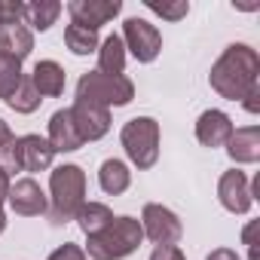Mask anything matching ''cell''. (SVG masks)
<instances>
[{
    "instance_id": "6da1fadb",
    "label": "cell",
    "mask_w": 260,
    "mask_h": 260,
    "mask_svg": "<svg viewBox=\"0 0 260 260\" xmlns=\"http://www.w3.org/2000/svg\"><path fill=\"white\" fill-rule=\"evenodd\" d=\"M260 55L248 43H230L220 58L211 64L208 83L226 101H245L260 95Z\"/></svg>"
},
{
    "instance_id": "7a4b0ae2",
    "label": "cell",
    "mask_w": 260,
    "mask_h": 260,
    "mask_svg": "<svg viewBox=\"0 0 260 260\" xmlns=\"http://www.w3.org/2000/svg\"><path fill=\"white\" fill-rule=\"evenodd\" d=\"M49 193H52V202H49V211H46L49 223L61 226L68 220H77V214L86 202V172L74 162L52 169Z\"/></svg>"
},
{
    "instance_id": "3957f363",
    "label": "cell",
    "mask_w": 260,
    "mask_h": 260,
    "mask_svg": "<svg viewBox=\"0 0 260 260\" xmlns=\"http://www.w3.org/2000/svg\"><path fill=\"white\" fill-rule=\"evenodd\" d=\"M86 251L92 260H122L128 254H135L141 239H144V230H141V220L135 217H113L107 226H101L98 233L86 236Z\"/></svg>"
},
{
    "instance_id": "277c9868",
    "label": "cell",
    "mask_w": 260,
    "mask_h": 260,
    "mask_svg": "<svg viewBox=\"0 0 260 260\" xmlns=\"http://www.w3.org/2000/svg\"><path fill=\"white\" fill-rule=\"evenodd\" d=\"M119 141L141 172L153 169L156 159H159V122L153 116H135L122 125L119 132Z\"/></svg>"
},
{
    "instance_id": "5b68a950",
    "label": "cell",
    "mask_w": 260,
    "mask_h": 260,
    "mask_svg": "<svg viewBox=\"0 0 260 260\" xmlns=\"http://www.w3.org/2000/svg\"><path fill=\"white\" fill-rule=\"evenodd\" d=\"M77 98L83 101H92L98 107H122L135 98V83L128 77H107V74H98V71H89L80 77L77 83Z\"/></svg>"
},
{
    "instance_id": "8992f818",
    "label": "cell",
    "mask_w": 260,
    "mask_h": 260,
    "mask_svg": "<svg viewBox=\"0 0 260 260\" xmlns=\"http://www.w3.org/2000/svg\"><path fill=\"white\" fill-rule=\"evenodd\" d=\"M122 43H125L128 52H132L135 61L147 64V61H153L159 55L162 34L156 31V25H150L144 19H125V25H122Z\"/></svg>"
},
{
    "instance_id": "52a82bcc",
    "label": "cell",
    "mask_w": 260,
    "mask_h": 260,
    "mask_svg": "<svg viewBox=\"0 0 260 260\" xmlns=\"http://www.w3.org/2000/svg\"><path fill=\"white\" fill-rule=\"evenodd\" d=\"M52 159H55V150L40 135H22V138L13 141L10 169H19V172H43V169L52 166Z\"/></svg>"
},
{
    "instance_id": "ba28073f",
    "label": "cell",
    "mask_w": 260,
    "mask_h": 260,
    "mask_svg": "<svg viewBox=\"0 0 260 260\" xmlns=\"http://www.w3.org/2000/svg\"><path fill=\"white\" fill-rule=\"evenodd\" d=\"M141 230L156 245H175L181 239V233H184L178 214L172 208L159 205V202H147L144 205V211H141Z\"/></svg>"
},
{
    "instance_id": "9c48e42d",
    "label": "cell",
    "mask_w": 260,
    "mask_h": 260,
    "mask_svg": "<svg viewBox=\"0 0 260 260\" xmlns=\"http://www.w3.org/2000/svg\"><path fill=\"white\" fill-rule=\"evenodd\" d=\"M68 113H71V122H74V128H77V135L83 138V144L104 138L107 128H110V110H107V107H98V104H92V101L77 98V101L68 107Z\"/></svg>"
},
{
    "instance_id": "30bf717a",
    "label": "cell",
    "mask_w": 260,
    "mask_h": 260,
    "mask_svg": "<svg viewBox=\"0 0 260 260\" xmlns=\"http://www.w3.org/2000/svg\"><path fill=\"white\" fill-rule=\"evenodd\" d=\"M7 202H10V208H13L19 217H40V214L49 211L46 193L40 190V184H37L34 178H22V181L10 184Z\"/></svg>"
},
{
    "instance_id": "8fae6325",
    "label": "cell",
    "mask_w": 260,
    "mask_h": 260,
    "mask_svg": "<svg viewBox=\"0 0 260 260\" xmlns=\"http://www.w3.org/2000/svg\"><path fill=\"white\" fill-rule=\"evenodd\" d=\"M119 10H122L119 0H71L68 4L71 22H77L83 28H92V31L107 25L113 16H119Z\"/></svg>"
},
{
    "instance_id": "7c38bea8",
    "label": "cell",
    "mask_w": 260,
    "mask_h": 260,
    "mask_svg": "<svg viewBox=\"0 0 260 260\" xmlns=\"http://www.w3.org/2000/svg\"><path fill=\"white\" fill-rule=\"evenodd\" d=\"M217 196H220V205L233 214H245L251 208V187H248V178L245 172L233 169V172H223L220 175V184H217Z\"/></svg>"
},
{
    "instance_id": "4fadbf2b",
    "label": "cell",
    "mask_w": 260,
    "mask_h": 260,
    "mask_svg": "<svg viewBox=\"0 0 260 260\" xmlns=\"http://www.w3.org/2000/svg\"><path fill=\"white\" fill-rule=\"evenodd\" d=\"M34 49V34L22 22V16H10L0 22V52H7L19 61H25Z\"/></svg>"
},
{
    "instance_id": "5bb4252c",
    "label": "cell",
    "mask_w": 260,
    "mask_h": 260,
    "mask_svg": "<svg viewBox=\"0 0 260 260\" xmlns=\"http://www.w3.org/2000/svg\"><path fill=\"white\" fill-rule=\"evenodd\" d=\"M230 135H233V122H230V116L223 110H205V113H199V119H196V138H199L202 147H211V150L223 147L230 141Z\"/></svg>"
},
{
    "instance_id": "9a60e30c",
    "label": "cell",
    "mask_w": 260,
    "mask_h": 260,
    "mask_svg": "<svg viewBox=\"0 0 260 260\" xmlns=\"http://www.w3.org/2000/svg\"><path fill=\"white\" fill-rule=\"evenodd\" d=\"M46 141L52 144L55 153H74V150L83 147V138L77 135L68 107H64V110H55V113L49 116V138H46Z\"/></svg>"
},
{
    "instance_id": "2e32d148",
    "label": "cell",
    "mask_w": 260,
    "mask_h": 260,
    "mask_svg": "<svg viewBox=\"0 0 260 260\" xmlns=\"http://www.w3.org/2000/svg\"><path fill=\"white\" fill-rule=\"evenodd\" d=\"M226 153L233 162H257L260 159V128L257 125H245V128H233V135L226 141Z\"/></svg>"
},
{
    "instance_id": "e0dca14e",
    "label": "cell",
    "mask_w": 260,
    "mask_h": 260,
    "mask_svg": "<svg viewBox=\"0 0 260 260\" xmlns=\"http://www.w3.org/2000/svg\"><path fill=\"white\" fill-rule=\"evenodd\" d=\"M31 86L40 98H58L64 92V68L58 61H37L31 71Z\"/></svg>"
},
{
    "instance_id": "ac0fdd59",
    "label": "cell",
    "mask_w": 260,
    "mask_h": 260,
    "mask_svg": "<svg viewBox=\"0 0 260 260\" xmlns=\"http://www.w3.org/2000/svg\"><path fill=\"white\" fill-rule=\"evenodd\" d=\"M122 68H125V43L119 34H110L98 43V74L122 77Z\"/></svg>"
},
{
    "instance_id": "d6986e66",
    "label": "cell",
    "mask_w": 260,
    "mask_h": 260,
    "mask_svg": "<svg viewBox=\"0 0 260 260\" xmlns=\"http://www.w3.org/2000/svg\"><path fill=\"white\" fill-rule=\"evenodd\" d=\"M61 4L58 0H34V4H25L22 10V22L31 25L34 31H49L55 25V19L61 16Z\"/></svg>"
},
{
    "instance_id": "ffe728a7",
    "label": "cell",
    "mask_w": 260,
    "mask_h": 260,
    "mask_svg": "<svg viewBox=\"0 0 260 260\" xmlns=\"http://www.w3.org/2000/svg\"><path fill=\"white\" fill-rule=\"evenodd\" d=\"M98 184L107 196H119L128 190V184H132V172L125 169V162L119 159H104L101 169H98Z\"/></svg>"
},
{
    "instance_id": "44dd1931",
    "label": "cell",
    "mask_w": 260,
    "mask_h": 260,
    "mask_svg": "<svg viewBox=\"0 0 260 260\" xmlns=\"http://www.w3.org/2000/svg\"><path fill=\"white\" fill-rule=\"evenodd\" d=\"M64 43H68V49H71L74 55H89V52L98 49V31L71 22V25L64 28Z\"/></svg>"
},
{
    "instance_id": "7402d4cb",
    "label": "cell",
    "mask_w": 260,
    "mask_h": 260,
    "mask_svg": "<svg viewBox=\"0 0 260 260\" xmlns=\"http://www.w3.org/2000/svg\"><path fill=\"white\" fill-rule=\"evenodd\" d=\"M77 220H80V230H83L86 236H92V233H98L101 226H107V223L113 220V211H110L104 202H83Z\"/></svg>"
},
{
    "instance_id": "603a6c76",
    "label": "cell",
    "mask_w": 260,
    "mask_h": 260,
    "mask_svg": "<svg viewBox=\"0 0 260 260\" xmlns=\"http://www.w3.org/2000/svg\"><path fill=\"white\" fill-rule=\"evenodd\" d=\"M22 77H25L22 74V61L13 58V55H7V52H0V98L10 101L13 92L19 89Z\"/></svg>"
},
{
    "instance_id": "cb8c5ba5",
    "label": "cell",
    "mask_w": 260,
    "mask_h": 260,
    "mask_svg": "<svg viewBox=\"0 0 260 260\" xmlns=\"http://www.w3.org/2000/svg\"><path fill=\"white\" fill-rule=\"evenodd\" d=\"M40 95H37V89L31 86V77H22V83H19V89L13 92V98L7 101L16 113H34L37 107H40Z\"/></svg>"
},
{
    "instance_id": "d4e9b609",
    "label": "cell",
    "mask_w": 260,
    "mask_h": 260,
    "mask_svg": "<svg viewBox=\"0 0 260 260\" xmlns=\"http://www.w3.org/2000/svg\"><path fill=\"white\" fill-rule=\"evenodd\" d=\"M147 10H153V13H159L162 19H169V22H181L187 13H190V4L187 0H178V4H159V0H147Z\"/></svg>"
},
{
    "instance_id": "484cf974",
    "label": "cell",
    "mask_w": 260,
    "mask_h": 260,
    "mask_svg": "<svg viewBox=\"0 0 260 260\" xmlns=\"http://www.w3.org/2000/svg\"><path fill=\"white\" fill-rule=\"evenodd\" d=\"M13 141H16V135L10 132V125L0 119V166H4L7 172H10V153H13Z\"/></svg>"
},
{
    "instance_id": "4316f807",
    "label": "cell",
    "mask_w": 260,
    "mask_h": 260,
    "mask_svg": "<svg viewBox=\"0 0 260 260\" xmlns=\"http://www.w3.org/2000/svg\"><path fill=\"white\" fill-rule=\"evenodd\" d=\"M49 260H86V251H83L80 245L68 242V245H61L58 251H52V254H49Z\"/></svg>"
},
{
    "instance_id": "83f0119b",
    "label": "cell",
    "mask_w": 260,
    "mask_h": 260,
    "mask_svg": "<svg viewBox=\"0 0 260 260\" xmlns=\"http://www.w3.org/2000/svg\"><path fill=\"white\" fill-rule=\"evenodd\" d=\"M257 230H260V223L257 220H251L248 226H245V233H242V239H245V245H248V260H260V251H257Z\"/></svg>"
},
{
    "instance_id": "f1b7e54d",
    "label": "cell",
    "mask_w": 260,
    "mask_h": 260,
    "mask_svg": "<svg viewBox=\"0 0 260 260\" xmlns=\"http://www.w3.org/2000/svg\"><path fill=\"white\" fill-rule=\"evenodd\" d=\"M150 260H187L184 251L178 245H156V251L150 254Z\"/></svg>"
},
{
    "instance_id": "f546056e",
    "label": "cell",
    "mask_w": 260,
    "mask_h": 260,
    "mask_svg": "<svg viewBox=\"0 0 260 260\" xmlns=\"http://www.w3.org/2000/svg\"><path fill=\"white\" fill-rule=\"evenodd\" d=\"M7 193H10V175H7V169H4V166H0V233L7 230V214H4Z\"/></svg>"
},
{
    "instance_id": "4dcf8cb0",
    "label": "cell",
    "mask_w": 260,
    "mask_h": 260,
    "mask_svg": "<svg viewBox=\"0 0 260 260\" xmlns=\"http://www.w3.org/2000/svg\"><path fill=\"white\" fill-rule=\"evenodd\" d=\"M205 260H239V254H236L233 248H214Z\"/></svg>"
}]
</instances>
